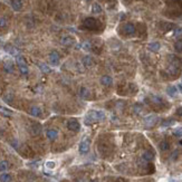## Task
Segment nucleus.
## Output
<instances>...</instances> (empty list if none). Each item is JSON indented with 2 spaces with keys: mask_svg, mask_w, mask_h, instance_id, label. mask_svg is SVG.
I'll return each mask as SVG.
<instances>
[{
  "mask_svg": "<svg viewBox=\"0 0 182 182\" xmlns=\"http://www.w3.org/2000/svg\"><path fill=\"white\" fill-rule=\"evenodd\" d=\"M170 66L168 68V72H169L171 75H177L179 74L180 69L182 68V58L181 57H178V56H174V55H170Z\"/></svg>",
  "mask_w": 182,
  "mask_h": 182,
  "instance_id": "f257e3e1",
  "label": "nucleus"
},
{
  "mask_svg": "<svg viewBox=\"0 0 182 182\" xmlns=\"http://www.w3.org/2000/svg\"><path fill=\"white\" fill-rule=\"evenodd\" d=\"M105 118V113L103 111H90L87 116L85 117V123L91 124L93 122H100Z\"/></svg>",
  "mask_w": 182,
  "mask_h": 182,
  "instance_id": "f03ea898",
  "label": "nucleus"
},
{
  "mask_svg": "<svg viewBox=\"0 0 182 182\" xmlns=\"http://www.w3.org/2000/svg\"><path fill=\"white\" fill-rule=\"evenodd\" d=\"M16 62H17V65L19 67L20 73L23 75H27L28 72H29V68H28V65H27L25 58L21 55H18V56H16Z\"/></svg>",
  "mask_w": 182,
  "mask_h": 182,
  "instance_id": "7ed1b4c3",
  "label": "nucleus"
},
{
  "mask_svg": "<svg viewBox=\"0 0 182 182\" xmlns=\"http://www.w3.org/2000/svg\"><path fill=\"white\" fill-rule=\"evenodd\" d=\"M83 26L85 27L86 29H90V30H95V29H97V28H98V26H100V21H98L97 19L93 18V17H88V18H86V19L84 20V23H83Z\"/></svg>",
  "mask_w": 182,
  "mask_h": 182,
  "instance_id": "20e7f679",
  "label": "nucleus"
},
{
  "mask_svg": "<svg viewBox=\"0 0 182 182\" xmlns=\"http://www.w3.org/2000/svg\"><path fill=\"white\" fill-rule=\"evenodd\" d=\"M90 147H91V141L88 137H85L82 140V142L79 143L78 146V151L80 154H86L88 151H90Z\"/></svg>",
  "mask_w": 182,
  "mask_h": 182,
  "instance_id": "39448f33",
  "label": "nucleus"
},
{
  "mask_svg": "<svg viewBox=\"0 0 182 182\" xmlns=\"http://www.w3.org/2000/svg\"><path fill=\"white\" fill-rule=\"evenodd\" d=\"M67 129L69 131H73V132H78L80 130V123L75 118H70L67 122Z\"/></svg>",
  "mask_w": 182,
  "mask_h": 182,
  "instance_id": "423d86ee",
  "label": "nucleus"
},
{
  "mask_svg": "<svg viewBox=\"0 0 182 182\" xmlns=\"http://www.w3.org/2000/svg\"><path fill=\"white\" fill-rule=\"evenodd\" d=\"M135 31H136V28H135V26L133 24L128 23V24H125L123 26V33L125 35H128V36H133L135 34Z\"/></svg>",
  "mask_w": 182,
  "mask_h": 182,
  "instance_id": "0eeeda50",
  "label": "nucleus"
},
{
  "mask_svg": "<svg viewBox=\"0 0 182 182\" xmlns=\"http://www.w3.org/2000/svg\"><path fill=\"white\" fill-rule=\"evenodd\" d=\"M156 122H157V117L155 115H149V116H146L144 118V123H145V125L147 128L154 126L156 124Z\"/></svg>",
  "mask_w": 182,
  "mask_h": 182,
  "instance_id": "6e6552de",
  "label": "nucleus"
},
{
  "mask_svg": "<svg viewBox=\"0 0 182 182\" xmlns=\"http://www.w3.org/2000/svg\"><path fill=\"white\" fill-rule=\"evenodd\" d=\"M49 62H50V64L54 66L59 64V54L56 52V50L50 52V54H49Z\"/></svg>",
  "mask_w": 182,
  "mask_h": 182,
  "instance_id": "1a4fd4ad",
  "label": "nucleus"
},
{
  "mask_svg": "<svg viewBox=\"0 0 182 182\" xmlns=\"http://www.w3.org/2000/svg\"><path fill=\"white\" fill-rule=\"evenodd\" d=\"M30 133H31V135H34V136L39 135V134L41 133V125H40L39 123H37V122L33 123L31 126H30Z\"/></svg>",
  "mask_w": 182,
  "mask_h": 182,
  "instance_id": "9d476101",
  "label": "nucleus"
},
{
  "mask_svg": "<svg viewBox=\"0 0 182 182\" xmlns=\"http://www.w3.org/2000/svg\"><path fill=\"white\" fill-rule=\"evenodd\" d=\"M23 0H10V6L15 11H20L23 9Z\"/></svg>",
  "mask_w": 182,
  "mask_h": 182,
  "instance_id": "9b49d317",
  "label": "nucleus"
},
{
  "mask_svg": "<svg viewBox=\"0 0 182 182\" xmlns=\"http://www.w3.org/2000/svg\"><path fill=\"white\" fill-rule=\"evenodd\" d=\"M46 136H47L48 140L54 141V140H56L58 137V131L55 130V129H48L46 131Z\"/></svg>",
  "mask_w": 182,
  "mask_h": 182,
  "instance_id": "f8f14e48",
  "label": "nucleus"
},
{
  "mask_svg": "<svg viewBox=\"0 0 182 182\" xmlns=\"http://www.w3.org/2000/svg\"><path fill=\"white\" fill-rule=\"evenodd\" d=\"M29 114L34 117H39L41 115V108H40L39 106L34 105V106H31V107L29 108Z\"/></svg>",
  "mask_w": 182,
  "mask_h": 182,
  "instance_id": "ddd939ff",
  "label": "nucleus"
},
{
  "mask_svg": "<svg viewBox=\"0 0 182 182\" xmlns=\"http://www.w3.org/2000/svg\"><path fill=\"white\" fill-rule=\"evenodd\" d=\"M0 115H2V116L5 117H11L13 115V112L10 108L0 105Z\"/></svg>",
  "mask_w": 182,
  "mask_h": 182,
  "instance_id": "4468645a",
  "label": "nucleus"
},
{
  "mask_svg": "<svg viewBox=\"0 0 182 182\" xmlns=\"http://www.w3.org/2000/svg\"><path fill=\"white\" fill-rule=\"evenodd\" d=\"M3 69H5V72H6V73H8V74H11V73H13V69H15L13 63L11 62V60H7V62H5Z\"/></svg>",
  "mask_w": 182,
  "mask_h": 182,
  "instance_id": "2eb2a0df",
  "label": "nucleus"
},
{
  "mask_svg": "<svg viewBox=\"0 0 182 182\" xmlns=\"http://www.w3.org/2000/svg\"><path fill=\"white\" fill-rule=\"evenodd\" d=\"M101 84L104 86H111L113 84V78L108 75H104L101 77Z\"/></svg>",
  "mask_w": 182,
  "mask_h": 182,
  "instance_id": "dca6fc26",
  "label": "nucleus"
},
{
  "mask_svg": "<svg viewBox=\"0 0 182 182\" xmlns=\"http://www.w3.org/2000/svg\"><path fill=\"white\" fill-rule=\"evenodd\" d=\"M142 159L145 162H151L153 159H154V153L152 151H145L143 154H142Z\"/></svg>",
  "mask_w": 182,
  "mask_h": 182,
  "instance_id": "f3484780",
  "label": "nucleus"
},
{
  "mask_svg": "<svg viewBox=\"0 0 182 182\" xmlns=\"http://www.w3.org/2000/svg\"><path fill=\"white\" fill-rule=\"evenodd\" d=\"M5 50L7 52H9L10 55H13V56H18V50L13 47V45H9V44L6 45V46H5Z\"/></svg>",
  "mask_w": 182,
  "mask_h": 182,
  "instance_id": "a211bd4d",
  "label": "nucleus"
},
{
  "mask_svg": "<svg viewBox=\"0 0 182 182\" xmlns=\"http://www.w3.org/2000/svg\"><path fill=\"white\" fill-rule=\"evenodd\" d=\"M11 174L7 173V172H2L0 174V182H10L11 181Z\"/></svg>",
  "mask_w": 182,
  "mask_h": 182,
  "instance_id": "6ab92c4d",
  "label": "nucleus"
},
{
  "mask_svg": "<svg viewBox=\"0 0 182 182\" xmlns=\"http://www.w3.org/2000/svg\"><path fill=\"white\" fill-rule=\"evenodd\" d=\"M160 44L157 43V41H154V43H151V44H149V50H151V52H157L159 49H160Z\"/></svg>",
  "mask_w": 182,
  "mask_h": 182,
  "instance_id": "aec40b11",
  "label": "nucleus"
},
{
  "mask_svg": "<svg viewBox=\"0 0 182 182\" xmlns=\"http://www.w3.org/2000/svg\"><path fill=\"white\" fill-rule=\"evenodd\" d=\"M9 169V162L7 160H1L0 161V172H6Z\"/></svg>",
  "mask_w": 182,
  "mask_h": 182,
  "instance_id": "412c9836",
  "label": "nucleus"
},
{
  "mask_svg": "<svg viewBox=\"0 0 182 182\" xmlns=\"http://www.w3.org/2000/svg\"><path fill=\"white\" fill-rule=\"evenodd\" d=\"M82 62H83V65L85 67H90V66L93 65V59H92L91 56H85Z\"/></svg>",
  "mask_w": 182,
  "mask_h": 182,
  "instance_id": "4be33fe9",
  "label": "nucleus"
},
{
  "mask_svg": "<svg viewBox=\"0 0 182 182\" xmlns=\"http://www.w3.org/2000/svg\"><path fill=\"white\" fill-rule=\"evenodd\" d=\"M73 38L72 37H69V36H64L63 38H62V44L63 45H65V46H69V45H72L73 44Z\"/></svg>",
  "mask_w": 182,
  "mask_h": 182,
  "instance_id": "5701e85b",
  "label": "nucleus"
},
{
  "mask_svg": "<svg viewBox=\"0 0 182 182\" xmlns=\"http://www.w3.org/2000/svg\"><path fill=\"white\" fill-rule=\"evenodd\" d=\"M39 68H40V70L43 72V73H50V68H49V66L47 65V64H45V63H40L39 64Z\"/></svg>",
  "mask_w": 182,
  "mask_h": 182,
  "instance_id": "b1692460",
  "label": "nucleus"
},
{
  "mask_svg": "<svg viewBox=\"0 0 182 182\" xmlns=\"http://www.w3.org/2000/svg\"><path fill=\"white\" fill-rule=\"evenodd\" d=\"M151 101H152L153 104L156 105H162V103H163V100L161 97H159V96H155V95L151 96Z\"/></svg>",
  "mask_w": 182,
  "mask_h": 182,
  "instance_id": "393cba45",
  "label": "nucleus"
},
{
  "mask_svg": "<svg viewBox=\"0 0 182 182\" xmlns=\"http://www.w3.org/2000/svg\"><path fill=\"white\" fill-rule=\"evenodd\" d=\"M159 146H160V150H161V151H168L170 149V143L168 141H162Z\"/></svg>",
  "mask_w": 182,
  "mask_h": 182,
  "instance_id": "a878e982",
  "label": "nucleus"
},
{
  "mask_svg": "<svg viewBox=\"0 0 182 182\" xmlns=\"http://www.w3.org/2000/svg\"><path fill=\"white\" fill-rule=\"evenodd\" d=\"M167 93L169 94L170 96H175V94H177V87L175 86H169L168 88H167Z\"/></svg>",
  "mask_w": 182,
  "mask_h": 182,
  "instance_id": "bb28decb",
  "label": "nucleus"
},
{
  "mask_svg": "<svg viewBox=\"0 0 182 182\" xmlns=\"http://www.w3.org/2000/svg\"><path fill=\"white\" fill-rule=\"evenodd\" d=\"M92 11L94 13H102V8H101V6L98 3H94L93 7H92Z\"/></svg>",
  "mask_w": 182,
  "mask_h": 182,
  "instance_id": "cd10ccee",
  "label": "nucleus"
},
{
  "mask_svg": "<svg viewBox=\"0 0 182 182\" xmlns=\"http://www.w3.org/2000/svg\"><path fill=\"white\" fill-rule=\"evenodd\" d=\"M174 49L178 52H182V39L175 41V44H174Z\"/></svg>",
  "mask_w": 182,
  "mask_h": 182,
  "instance_id": "c85d7f7f",
  "label": "nucleus"
},
{
  "mask_svg": "<svg viewBox=\"0 0 182 182\" xmlns=\"http://www.w3.org/2000/svg\"><path fill=\"white\" fill-rule=\"evenodd\" d=\"M79 95H80L82 97H87V96L90 95V92H88V90H87L86 87H80V90H79Z\"/></svg>",
  "mask_w": 182,
  "mask_h": 182,
  "instance_id": "c756f323",
  "label": "nucleus"
},
{
  "mask_svg": "<svg viewBox=\"0 0 182 182\" xmlns=\"http://www.w3.org/2000/svg\"><path fill=\"white\" fill-rule=\"evenodd\" d=\"M180 153H181V151H180V150H175V151L171 154V160H172V161L177 160V159L179 157V155H180Z\"/></svg>",
  "mask_w": 182,
  "mask_h": 182,
  "instance_id": "7c9ffc66",
  "label": "nucleus"
},
{
  "mask_svg": "<svg viewBox=\"0 0 182 182\" xmlns=\"http://www.w3.org/2000/svg\"><path fill=\"white\" fill-rule=\"evenodd\" d=\"M82 47H83V49H85V50H91L92 45H91V43H90V41H85V43H83Z\"/></svg>",
  "mask_w": 182,
  "mask_h": 182,
  "instance_id": "2f4dec72",
  "label": "nucleus"
},
{
  "mask_svg": "<svg viewBox=\"0 0 182 182\" xmlns=\"http://www.w3.org/2000/svg\"><path fill=\"white\" fill-rule=\"evenodd\" d=\"M55 167H56V163H55L54 161H47V162H46V168H47V169L52 170Z\"/></svg>",
  "mask_w": 182,
  "mask_h": 182,
  "instance_id": "473e14b6",
  "label": "nucleus"
},
{
  "mask_svg": "<svg viewBox=\"0 0 182 182\" xmlns=\"http://www.w3.org/2000/svg\"><path fill=\"white\" fill-rule=\"evenodd\" d=\"M13 94H9V93H8V94H5V96H3V100H5L6 102H8V103H9V102H11V101H13Z\"/></svg>",
  "mask_w": 182,
  "mask_h": 182,
  "instance_id": "72a5a7b5",
  "label": "nucleus"
},
{
  "mask_svg": "<svg viewBox=\"0 0 182 182\" xmlns=\"http://www.w3.org/2000/svg\"><path fill=\"white\" fill-rule=\"evenodd\" d=\"M6 26H7V19L3 17H0V28H3Z\"/></svg>",
  "mask_w": 182,
  "mask_h": 182,
  "instance_id": "f704fd0d",
  "label": "nucleus"
},
{
  "mask_svg": "<svg viewBox=\"0 0 182 182\" xmlns=\"http://www.w3.org/2000/svg\"><path fill=\"white\" fill-rule=\"evenodd\" d=\"M174 36L175 37H181L182 36V28H177L174 30Z\"/></svg>",
  "mask_w": 182,
  "mask_h": 182,
  "instance_id": "c9c22d12",
  "label": "nucleus"
},
{
  "mask_svg": "<svg viewBox=\"0 0 182 182\" xmlns=\"http://www.w3.org/2000/svg\"><path fill=\"white\" fill-rule=\"evenodd\" d=\"M173 134H174L175 136H182V129H177V130H174Z\"/></svg>",
  "mask_w": 182,
  "mask_h": 182,
  "instance_id": "e433bc0d",
  "label": "nucleus"
},
{
  "mask_svg": "<svg viewBox=\"0 0 182 182\" xmlns=\"http://www.w3.org/2000/svg\"><path fill=\"white\" fill-rule=\"evenodd\" d=\"M171 124H173V120H168V121H164V122L162 123L163 126H169Z\"/></svg>",
  "mask_w": 182,
  "mask_h": 182,
  "instance_id": "4c0bfd02",
  "label": "nucleus"
},
{
  "mask_svg": "<svg viewBox=\"0 0 182 182\" xmlns=\"http://www.w3.org/2000/svg\"><path fill=\"white\" fill-rule=\"evenodd\" d=\"M141 110H142V107H141L140 105H139V104L135 105V112H136V113H139V112H140Z\"/></svg>",
  "mask_w": 182,
  "mask_h": 182,
  "instance_id": "58836bf2",
  "label": "nucleus"
},
{
  "mask_svg": "<svg viewBox=\"0 0 182 182\" xmlns=\"http://www.w3.org/2000/svg\"><path fill=\"white\" fill-rule=\"evenodd\" d=\"M177 114H178L179 116H182V107H179V108L177 110Z\"/></svg>",
  "mask_w": 182,
  "mask_h": 182,
  "instance_id": "ea45409f",
  "label": "nucleus"
},
{
  "mask_svg": "<svg viewBox=\"0 0 182 182\" xmlns=\"http://www.w3.org/2000/svg\"><path fill=\"white\" fill-rule=\"evenodd\" d=\"M178 86H179V91H180V92L182 93V84H180V85H178Z\"/></svg>",
  "mask_w": 182,
  "mask_h": 182,
  "instance_id": "a19ab883",
  "label": "nucleus"
},
{
  "mask_svg": "<svg viewBox=\"0 0 182 182\" xmlns=\"http://www.w3.org/2000/svg\"><path fill=\"white\" fill-rule=\"evenodd\" d=\"M179 143H180V144L182 145V140H180V142H179Z\"/></svg>",
  "mask_w": 182,
  "mask_h": 182,
  "instance_id": "79ce46f5",
  "label": "nucleus"
},
{
  "mask_svg": "<svg viewBox=\"0 0 182 182\" xmlns=\"http://www.w3.org/2000/svg\"><path fill=\"white\" fill-rule=\"evenodd\" d=\"M93 182H98V181H97V180H95V181H93Z\"/></svg>",
  "mask_w": 182,
  "mask_h": 182,
  "instance_id": "37998d69",
  "label": "nucleus"
}]
</instances>
